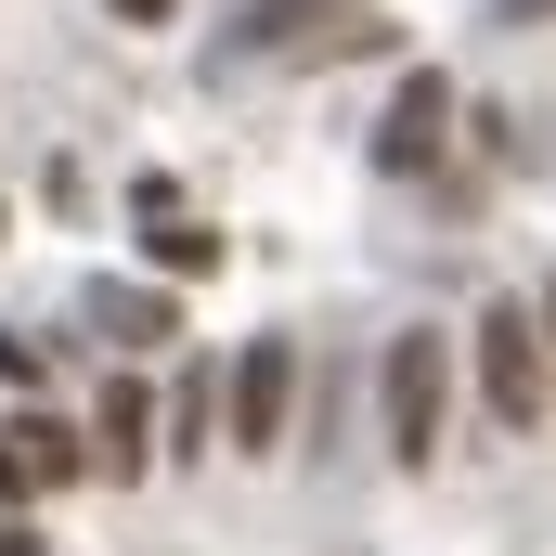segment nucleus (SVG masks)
Instances as JSON below:
<instances>
[{"label":"nucleus","mask_w":556,"mask_h":556,"mask_svg":"<svg viewBox=\"0 0 556 556\" xmlns=\"http://www.w3.org/2000/svg\"><path fill=\"white\" fill-rule=\"evenodd\" d=\"M531 324H544V350H556V273H544V298H531Z\"/></svg>","instance_id":"f3484780"},{"label":"nucleus","mask_w":556,"mask_h":556,"mask_svg":"<svg viewBox=\"0 0 556 556\" xmlns=\"http://www.w3.org/2000/svg\"><path fill=\"white\" fill-rule=\"evenodd\" d=\"M155 453H168V402L142 376H104V402H91V479H155Z\"/></svg>","instance_id":"0eeeda50"},{"label":"nucleus","mask_w":556,"mask_h":556,"mask_svg":"<svg viewBox=\"0 0 556 556\" xmlns=\"http://www.w3.org/2000/svg\"><path fill=\"white\" fill-rule=\"evenodd\" d=\"M0 556H39V518L26 505H0Z\"/></svg>","instance_id":"4468645a"},{"label":"nucleus","mask_w":556,"mask_h":556,"mask_svg":"<svg viewBox=\"0 0 556 556\" xmlns=\"http://www.w3.org/2000/svg\"><path fill=\"white\" fill-rule=\"evenodd\" d=\"M324 13H350V0H233V39H220V65H247V52H298Z\"/></svg>","instance_id":"1a4fd4ad"},{"label":"nucleus","mask_w":556,"mask_h":556,"mask_svg":"<svg viewBox=\"0 0 556 556\" xmlns=\"http://www.w3.org/2000/svg\"><path fill=\"white\" fill-rule=\"evenodd\" d=\"M544 13H556V0H492V26H544Z\"/></svg>","instance_id":"dca6fc26"},{"label":"nucleus","mask_w":556,"mask_h":556,"mask_svg":"<svg viewBox=\"0 0 556 556\" xmlns=\"http://www.w3.org/2000/svg\"><path fill=\"white\" fill-rule=\"evenodd\" d=\"M298 389H311V363H298V337H247L233 363H220V453H247V466H273L298 453Z\"/></svg>","instance_id":"7ed1b4c3"},{"label":"nucleus","mask_w":556,"mask_h":556,"mask_svg":"<svg viewBox=\"0 0 556 556\" xmlns=\"http://www.w3.org/2000/svg\"><path fill=\"white\" fill-rule=\"evenodd\" d=\"M0 247H13V207H0Z\"/></svg>","instance_id":"a211bd4d"},{"label":"nucleus","mask_w":556,"mask_h":556,"mask_svg":"<svg viewBox=\"0 0 556 556\" xmlns=\"http://www.w3.org/2000/svg\"><path fill=\"white\" fill-rule=\"evenodd\" d=\"M453 155V78L440 65H402V91H389V117H376V168L389 181H427Z\"/></svg>","instance_id":"39448f33"},{"label":"nucleus","mask_w":556,"mask_h":556,"mask_svg":"<svg viewBox=\"0 0 556 556\" xmlns=\"http://www.w3.org/2000/svg\"><path fill=\"white\" fill-rule=\"evenodd\" d=\"M466 376H479V415L518 427V440L556 415V350H544V324H531V298H492L466 324Z\"/></svg>","instance_id":"f03ea898"},{"label":"nucleus","mask_w":556,"mask_h":556,"mask_svg":"<svg viewBox=\"0 0 556 556\" xmlns=\"http://www.w3.org/2000/svg\"><path fill=\"white\" fill-rule=\"evenodd\" d=\"M155 402H168V453H155V466H168V479H194V466L220 453V363H181Z\"/></svg>","instance_id":"6e6552de"},{"label":"nucleus","mask_w":556,"mask_h":556,"mask_svg":"<svg viewBox=\"0 0 556 556\" xmlns=\"http://www.w3.org/2000/svg\"><path fill=\"white\" fill-rule=\"evenodd\" d=\"M91 479V427H65L52 402L0 415V505H39V492H78Z\"/></svg>","instance_id":"20e7f679"},{"label":"nucleus","mask_w":556,"mask_h":556,"mask_svg":"<svg viewBox=\"0 0 556 556\" xmlns=\"http://www.w3.org/2000/svg\"><path fill=\"white\" fill-rule=\"evenodd\" d=\"M104 13H117V26H168L181 0H104Z\"/></svg>","instance_id":"2eb2a0df"},{"label":"nucleus","mask_w":556,"mask_h":556,"mask_svg":"<svg viewBox=\"0 0 556 556\" xmlns=\"http://www.w3.org/2000/svg\"><path fill=\"white\" fill-rule=\"evenodd\" d=\"M142 273L155 285H207L220 273V233H207L194 207H181V220H142Z\"/></svg>","instance_id":"9b49d317"},{"label":"nucleus","mask_w":556,"mask_h":556,"mask_svg":"<svg viewBox=\"0 0 556 556\" xmlns=\"http://www.w3.org/2000/svg\"><path fill=\"white\" fill-rule=\"evenodd\" d=\"M78 324H91L104 350L155 363V350L181 337V285H142V273H91V285H78Z\"/></svg>","instance_id":"423d86ee"},{"label":"nucleus","mask_w":556,"mask_h":556,"mask_svg":"<svg viewBox=\"0 0 556 556\" xmlns=\"http://www.w3.org/2000/svg\"><path fill=\"white\" fill-rule=\"evenodd\" d=\"M52 363H65V337H39V324H0V389H13V402H52Z\"/></svg>","instance_id":"ddd939ff"},{"label":"nucleus","mask_w":556,"mask_h":556,"mask_svg":"<svg viewBox=\"0 0 556 556\" xmlns=\"http://www.w3.org/2000/svg\"><path fill=\"white\" fill-rule=\"evenodd\" d=\"M298 453H311V466L350 453V363H324V376L298 389Z\"/></svg>","instance_id":"f8f14e48"},{"label":"nucleus","mask_w":556,"mask_h":556,"mask_svg":"<svg viewBox=\"0 0 556 556\" xmlns=\"http://www.w3.org/2000/svg\"><path fill=\"white\" fill-rule=\"evenodd\" d=\"M376 52H402V26H389V13H363V0H350V13H324V26H311V39H298V52H285V65H376Z\"/></svg>","instance_id":"9d476101"},{"label":"nucleus","mask_w":556,"mask_h":556,"mask_svg":"<svg viewBox=\"0 0 556 556\" xmlns=\"http://www.w3.org/2000/svg\"><path fill=\"white\" fill-rule=\"evenodd\" d=\"M376 427H389V466L402 479L440 466V440H453V337L440 324H402L376 350Z\"/></svg>","instance_id":"f257e3e1"}]
</instances>
